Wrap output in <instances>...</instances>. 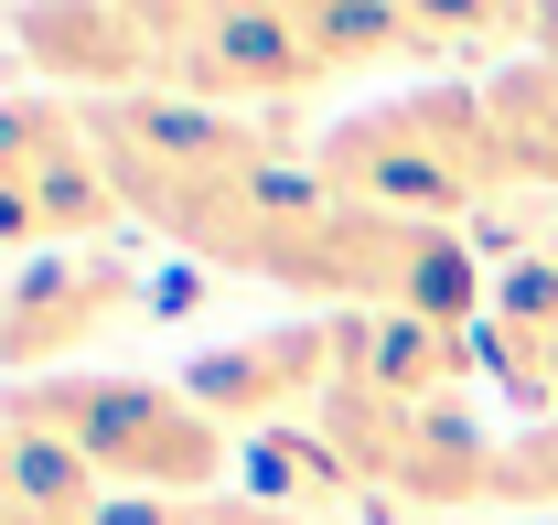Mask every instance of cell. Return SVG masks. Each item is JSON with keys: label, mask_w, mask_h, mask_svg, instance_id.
<instances>
[{"label": "cell", "mask_w": 558, "mask_h": 525, "mask_svg": "<svg viewBox=\"0 0 558 525\" xmlns=\"http://www.w3.org/2000/svg\"><path fill=\"white\" fill-rule=\"evenodd\" d=\"M11 54L44 75V97H75V108L161 97V0L150 11H97V0L11 11Z\"/></svg>", "instance_id": "52a82bcc"}, {"label": "cell", "mask_w": 558, "mask_h": 525, "mask_svg": "<svg viewBox=\"0 0 558 525\" xmlns=\"http://www.w3.org/2000/svg\"><path fill=\"white\" fill-rule=\"evenodd\" d=\"M484 139L505 194H558V11H537V44L484 75Z\"/></svg>", "instance_id": "9c48e42d"}, {"label": "cell", "mask_w": 558, "mask_h": 525, "mask_svg": "<svg viewBox=\"0 0 558 525\" xmlns=\"http://www.w3.org/2000/svg\"><path fill=\"white\" fill-rule=\"evenodd\" d=\"M97 150V108L75 97H0V194H33L44 172H65Z\"/></svg>", "instance_id": "4fadbf2b"}, {"label": "cell", "mask_w": 558, "mask_h": 525, "mask_svg": "<svg viewBox=\"0 0 558 525\" xmlns=\"http://www.w3.org/2000/svg\"><path fill=\"white\" fill-rule=\"evenodd\" d=\"M0 44H11V11H0Z\"/></svg>", "instance_id": "2e32d148"}, {"label": "cell", "mask_w": 558, "mask_h": 525, "mask_svg": "<svg viewBox=\"0 0 558 525\" xmlns=\"http://www.w3.org/2000/svg\"><path fill=\"white\" fill-rule=\"evenodd\" d=\"M333 343H344V387L376 396H462V376L484 365V332H451V322H418V312H333Z\"/></svg>", "instance_id": "ba28073f"}, {"label": "cell", "mask_w": 558, "mask_h": 525, "mask_svg": "<svg viewBox=\"0 0 558 525\" xmlns=\"http://www.w3.org/2000/svg\"><path fill=\"white\" fill-rule=\"evenodd\" d=\"M150 301L119 247H44V258L11 268L0 290V376L11 387H44V376H75L86 343H108V322H130Z\"/></svg>", "instance_id": "5b68a950"}, {"label": "cell", "mask_w": 558, "mask_h": 525, "mask_svg": "<svg viewBox=\"0 0 558 525\" xmlns=\"http://www.w3.org/2000/svg\"><path fill=\"white\" fill-rule=\"evenodd\" d=\"M0 525H108V483L22 407H0Z\"/></svg>", "instance_id": "8fae6325"}, {"label": "cell", "mask_w": 558, "mask_h": 525, "mask_svg": "<svg viewBox=\"0 0 558 525\" xmlns=\"http://www.w3.org/2000/svg\"><path fill=\"white\" fill-rule=\"evenodd\" d=\"M494 504L505 515H558V418H526L494 451Z\"/></svg>", "instance_id": "5bb4252c"}, {"label": "cell", "mask_w": 558, "mask_h": 525, "mask_svg": "<svg viewBox=\"0 0 558 525\" xmlns=\"http://www.w3.org/2000/svg\"><path fill=\"white\" fill-rule=\"evenodd\" d=\"M484 376H505L526 407H548V418H558V247H537V258H515L505 279H494Z\"/></svg>", "instance_id": "30bf717a"}, {"label": "cell", "mask_w": 558, "mask_h": 525, "mask_svg": "<svg viewBox=\"0 0 558 525\" xmlns=\"http://www.w3.org/2000/svg\"><path fill=\"white\" fill-rule=\"evenodd\" d=\"M301 161L344 204L398 215V225H451V236H462L484 204H505L494 139H484V86H451V75L387 86V97H365L344 119H323Z\"/></svg>", "instance_id": "6da1fadb"}, {"label": "cell", "mask_w": 558, "mask_h": 525, "mask_svg": "<svg viewBox=\"0 0 558 525\" xmlns=\"http://www.w3.org/2000/svg\"><path fill=\"white\" fill-rule=\"evenodd\" d=\"M0 407L54 429L119 504H205V493H226V461H236V440L183 396V376H86L75 365L44 387H11Z\"/></svg>", "instance_id": "7a4b0ae2"}, {"label": "cell", "mask_w": 558, "mask_h": 525, "mask_svg": "<svg viewBox=\"0 0 558 525\" xmlns=\"http://www.w3.org/2000/svg\"><path fill=\"white\" fill-rule=\"evenodd\" d=\"M344 376V343L323 312H301V322H258L236 332V343H215L183 365V396L205 407L226 440H269V429H301V418H323V396Z\"/></svg>", "instance_id": "8992f818"}, {"label": "cell", "mask_w": 558, "mask_h": 525, "mask_svg": "<svg viewBox=\"0 0 558 525\" xmlns=\"http://www.w3.org/2000/svg\"><path fill=\"white\" fill-rule=\"evenodd\" d=\"M236 493H258V504H290V515H312V525H344V504H365L354 493V472L344 451L301 418V429H269V440H247V483Z\"/></svg>", "instance_id": "7c38bea8"}, {"label": "cell", "mask_w": 558, "mask_h": 525, "mask_svg": "<svg viewBox=\"0 0 558 525\" xmlns=\"http://www.w3.org/2000/svg\"><path fill=\"white\" fill-rule=\"evenodd\" d=\"M312 429L344 451L365 504H398V515H473V504H494V451L505 440L473 418V396L409 407V396H376V387H344L333 376V396H323Z\"/></svg>", "instance_id": "3957f363"}, {"label": "cell", "mask_w": 558, "mask_h": 525, "mask_svg": "<svg viewBox=\"0 0 558 525\" xmlns=\"http://www.w3.org/2000/svg\"><path fill=\"white\" fill-rule=\"evenodd\" d=\"M333 86V54L312 33V0H161V97L269 119L290 97Z\"/></svg>", "instance_id": "277c9868"}, {"label": "cell", "mask_w": 558, "mask_h": 525, "mask_svg": "<svg viewBox=\"0 0 558 525\" xmlns=\"http://www.w3.org/2000/svg\"><path fill=\"white\" fill-rule=\"evenodd\" d=\"M0 290H11V279H0Z\"/></svg>", "instance_id": "e0dca14e"}, {"label": "cell", "mask_w": 558, "mask_h": 525, "mask_svg": "<svg viewBox=\"0 0 558 525\" xmlns=\"http://www.w3.org/2000/svg\"><path fill=\"white\" fill-rule=\"evenodd\" d=\"M194 525H312V515H290V504H258V493H236V483H226V493H205V504H194Z\"/></svg>", "instance_id": "9a60e30c"}]
</instances>
